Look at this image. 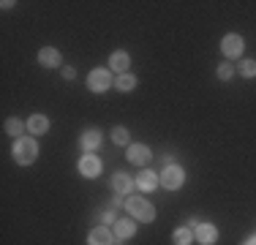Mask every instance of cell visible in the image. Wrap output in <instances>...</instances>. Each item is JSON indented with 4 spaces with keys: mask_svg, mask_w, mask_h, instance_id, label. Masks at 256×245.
Returning <instances> with one entry per match:
<instances>
[{
    "mask_svg": "<svg viewBox=\"0 0 256 245\" xmlns=\"http://www.w3.org/2000/svg\"><path fill=\"white\" fill-rule=\"evenodd\" d=\"M36 156H38V144H36L30 136L16 139V142H14V158H16V164H33Z\"/></svg>",
    "mask_w": 256,
    "mask_h": 245,
    "instance_id": "cell-1",
    "label": "cell"
},
{
    "mask_svg": "<svg viewBox=\"0 0 256 245\" xmlns=\"http://www.w3.org/2000/svg\"><path fill=\"white\" fill-rule=\"evenodd\" d=\"M128 212H131L134 218L139 220H153L156 218V210L150 202H144L142 196H134V199H128Z\"/></svg>",
    "mask_w": 256,
    "mask_h": 245,
    "instance_id": "cell-2",
    "label": "cell"
},
{
    "mask_svg": "<svg viewBox=\"0 0 256 245\" xmlns=\"http://www.w3.org/2000/svg\"><path fill=\"white\" fill-rule=\"evenodd\" d=\"M109 84H112V76H109V71H104V68L90 71V76H88V88H90V90H96V93H104Z\"/></svg>",
    "mask_w": 256,
    "mask_h": 245,
    "instance_id": "cell-3",
    "label": "cell"
},
{
    "mask_svg": "<svg viewBox=\"0 0 256 245\" xmlns=\"http://www.w3.org/2000/svg\"><path fill=\"white\" fill-rule=\"evenodd\" d=\"M161 186H166L169 191H174V188L182 186V169L180 166H166L161 174Z\"/></svg>",
    "mask_w": 256,
    "mask_h": 245,
    "instance_id": "cell-4",
    "label": "cell"
},
{
    "mask_svg": "<svg viewBox=\"0 0 256 245\" xmlns=\"http://www.w3.org/2000/svg\"><path fill=\"white\" fill-rule=\"evenodd\" d=\"M194 237H196L202 245H212V242L218 240V232H216V226H210V224H199L196 226V234H194Z\"/></svg>",
    "mask_w": 256,
    "mask_h": 245,
    "instance_id": "cell-5",
    "label": "cell"
},
{
    "mask_svg": "<svg viewBox=\"0 0 256 245\" xmlns=\"http://www.w3.org/2000/svg\"><path fill=\"white\" fill-rule=\"evenodd\" d=\"M79 172H82V174H88V177H96L101 172V161L96 156H84L82 161H79Z\"/></svg>",
    "mask_w": 256,
    "mask_h": 245,
    "instance_id": "cell-6",
    "label": "cell"
},
{
    "mask_svg": "<svg viewBox=\"0 0 256 245\" xmlns=\"http://www.w3.org/2000/svg\"><path fill=\"white\" fill-rule=\"evenodd\" d=\"M240 52H242V38L240 36H226L224 38V54L226 58H237Z\"/></svg>",
    "mask_w": 256,
    "mask_h": 245,
    "instance_id": "cell-7",
    "label": "cell"
},
{
    "mask_svg": "<svg viewBox=\"0 0 256 245\" xmlns=\"http://www.w3.org/2000/svg\"><path fill=\"white\" fill-rule=\"evenodd\" d=\"M88 242H90V245H112V232L104 229V226H98V229L90 232Z\"/></svg>",
    "mask_w": 256,
    "mask_h": 245,
    "instance_id": "cell-8",
    "label": "cell"
},
{
    "mask_svg": "<svg viewBox=\"0 0 256 245\" xmlns=\"http://www.w3.org/2000/svg\"><path fill=\"white\" fill-rule=\"evenodd\" d=\"M38 60H41V66L52 68V66H60V52H58V49H52V46H46V49H41Z\"/></svg>",
    "mask_w": 256,
    "mask_h": 245,
    "instance_id": "cell-9",
    "label": "cell"
},
{
    "mask_svg": "<svg viewBox=\"0 0 256 245\" xmlns=\"http://www.w3.org/2000/svg\"><path fill=\"white\" fill-rule=\"evenodd\" d=\"M128 158H131L134 164H144V161H150V150H148L144 144H131Z\"/></svg>",
    "mask_w": 256,
    "mask_h": 245,
    "instance_id": "cell-10",
    "label": "cell"
},
{
    "mask_svg": "<svg viewBox=\"0 0 256 245\" xmlns=\"http://www.w3.org/2000/svg\"><path fill=\"white\" fill-rule=\"evenodd\" d=\"M158 180H161V177H156L153 172H142V174L136 177V186L142 188V191H153V188L158 186Z\"/></svg>",
    "mask_w": 256,
    "mask_h": 245,
    "instance_id": "cell-11",
    "label": "cell"
},
{
    "mask_svg": "<svg viewBox=\"0 0 256 245\" xmlns=\"http://www.w3.org/2000/svg\"><path fill=\"white\" fill-rule=\"evenodd\" d=\"M112 188H114L118 194H128V191L134 188V180H131L128 174H123V172H120V174H114V180H112Z\"/></svg>",
    "mask_w": 256,
    "mask_h": 245,
    "instance_id": "cell-12",
    "label": "cell"
},
{
    "mask_svg": "<svg viewBox=\"0 0 256 245\" xmlns=\"http://www.w3.org/2000/svg\"><path fill=\"white\" fill-rule=\"evenodd\" d=\"M28 128H30L33 134H44L46 128H50V120H46L44 114H33V118L28 120Z\"/></svg>",
    "mask_w": 256,
    "mask_h": 245,
    "instance_id": "cell-13",
    "label": "cell"
},
{
    "mask_svg": "<svg viewBox=\"0 0 256 245\" xmlns=\"http://www.w3.org/2000/svg\"><path fill=\"white\" fill-rule=\"evenodd\" d=\"M109 66H112L114 71H128V66H131V60H128V54L126 52H114L112 54V60H109Z\"/></svg>",
    "mask_w": 256,
    "mask_h": 245,
    "instance_id": "cell-14",
    "label": "cell"
},
{
    "mask_svg": "<svg viewBox=\"0 0 256 245\" xmlns=\"http://www.w3.org/2000/svg\"><path fill=\"white\" fill-rule=\"evenodd\" d=\"M134 232H136V226H134L131 220H126V218L114 224V234H118V237H123V240H126V237H131Z\"/></svg>",
    "mask_w": 256,
    "mask_h": 245,
    "instance_id": "cell-15",
    "label": "cell"
},
{
    "mask_svg": "<svg viewBox=\"0 0 256 245\" xmlns=\"http://www.w3.org/2000/svg\"><path fill=\"white\" fill-rule=\"evenodd\" d=\"M98 144H101V134L98 131H88L82 136V147H84V150H93V147H98Z\"/></svg>",
    "mask_w": 256,
    "mask_h": 245,
    "instance_id": "cell-16",
    "label": "cell"
},
{
    "mask_svg": "<svg viewBox=\"0 0 256 245\" xmlns=\"http://www.w3.org/2000/svg\"><path fill=\"white\" fill-rule=\"evenodd\" d=\"M191 240H194L191 229H178L174 232V245H191Z\"/></svg>",
    "mask_w": 256,
    "mask_h": 245,
    "instance_id": "cell-17",
    "label": "cell"
},
{
    "mask_svg": "<svg viewBox=\"0 0 256 245\" xmlns=\"http://www.w3.org/2000/svg\"><path fill=\"white\" fill-rule=\"evenodd\" d=\"M134 84H136V79H134L131 74H120V76H118V88L123 90V93H126V90H134Z\"/></svg>",
    "mask_w": 256,
    "mask_h": 245,
    "instance_id": "cell-18",
    "label": "cell"
},
{
    "mask_svg": "<svg viewBox=\"0 0 256 245\" xmlns=\"http://www.w3.org/2000/svg\"><path fill=\"white\" fill-rule=\"evenodd\" d=\"M240 74L242 76H256V60H242Z\"/></svg>",
    "mask_w": 256,
    "mask_h": 245,
    "instance_id": "cell-19",
    "label": "cell"
},
{
    "mask_svg": "<svg viewBox=\"0 0 256 245\" xmlns=\"http://www.w3.org/2000/svg\"><path fill=\"white\" fill-rule=\"evenodd\" d=\"M112 139H114V144H126L128 142V131H126V128H114Z\"/></svg>",
    "mask_w": 256,
    "mask_h": 245,
    "instance_id": "cell-20",
    "label": "cell"
},
{
    "mask_svg": "<svg viewBox=\"0 0 256 245\" xmlns=\"http://www.w3.org/2000/svg\"><path fill=\"white\" fill-rule=\"evenodd\" d=\"M6 131H8L11 136H20V134H22V122L20 120H8V122H6Z\"/></svg>",
    "mask_w": 256,
    "mask_h": 245,
    "instance_id": "cell-21",
    "label": "cell"
},
{
    "mask_svg": "<svg viewBox=\"0 0 256 245\" xmlns=\"http://www.w3.org/2000/svg\"><path fill=\"white\" fill-rule=\"evenodd\" d=\"M232 71H234L232 66H221V68H218V76H221V79H229V76H232Z\"/></svg>",
    "mask_w": 256,
    "mask_h": 245,
    "instance_id": "cell-22",
    "label": "cell"
},
{
    "mask_svg": "<svg viewBox=\"0 0 256 245\" xmlns=\"http://www.w3.org/2000/svg\"><path fill=\"white\" fill-rule=\"evenodd\" d=\"M104 220H106V224H112V220H114V212L106 210V212H104Z\"/></svg>",
    "mask_w": 256,
    "mask_h": 245,
    "instance_id": "cell-23",
    "label": "cell"
},
{
    "mask_svg": "<svg viewBox=\"0 0 256 245\" xmlns=\"http://www.w3.org/2000/svg\"><path fill=\"white\" fill-rule=\"evenodd\" d=\"M63 76L66 79H74V68H63Z\"/></svg>",
    "mask_w": 256,
    "mask_h": 245,
    "instance_id": "cell-24",
    "label": "cell"
},
{
    "mask_svg": "<svg viewBox=\"0 0 256 245\" xmlns=\"http://www.w3.org/2000/svg\"><path fill=\"white\" fill-rule=\"evenodd\" d=\"M246 245H256V237H251V240H248Z\"/></svg>",
    "mask_w": 256,
    "mask_h": 245,
    "instance_id": "cell-25",
    "label": "cell"
}]
</instances>
